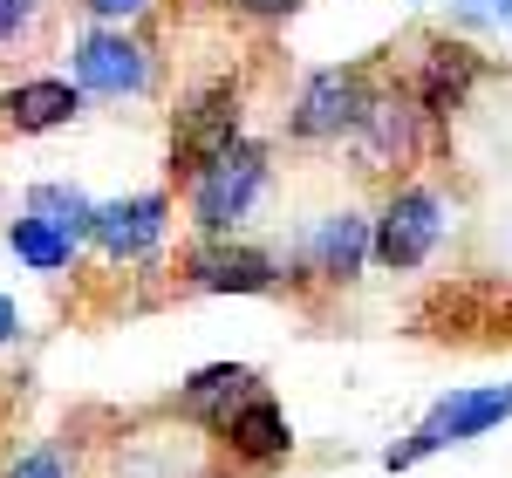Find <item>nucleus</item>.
<instances>
[{
    "label": "nucleus",
    "instance_id": "7ed1b4c3",
    "mask_svg": "<svg viewBox=\"0 0 512 478\" xmlns=\"http://www.w3.org/2000/svg\"><path fill=\"white\" fill-rule=\"evenodd\" d=\"M444 226H451V205H444L437 185H424V178H390V192H383L376 219H369V260L390 267V274H417L437 253Z\"/></svg>",
    "mask_w": 512,
    "mask_h": 478
},
{
    "label": "nucleus",
    "instance_id": "ddd939ff",
    "mask_svg": "<svg viewBox=\"0 0 512 478\" xmlns=\"http://www.w3.org/2000/svg\"><path fill=\"white\" fill-rule=\"evenodd\" d=\"M82 117V89L69 76H21L0 89V137H55Z\"/></svg>",
    "mask_w": 512,
    "mask_h": 478
},
{
    "label": "nucleus",
    "instance_id": "4468645a",
    "mask_svg": "<svg viewBox=\"0 0 512 478\" xmlns=\"http://www.w3.org/2000/svg\"><path fill=\"white\" fill-rule=\"evenodd\" d=\"M246 390H260V376H253L246 362H212V369H198V376H185V383H178L171 410H178L185 424H198V431H212V424H219V417H226Z\"/></svg>",
    "mask_w": 512,
    "mask_h": 478
},
{
    "label": "nucleus",
    "instance_id": "4be33fe9",
    "mask_svg": "<svg viewBox=\"0 0 512 478\" xmlns=\"http://www.w3.org/2000/svg\"><path fill=\"white\" fill-rule=\"evenodd\" d=\"M21 335H28V321H21V308H14V301L0 294V349H14Z\"/></svg>",
    "mask_w": 512,
    "mask_h": 478
},
{
    "label": "nucleus",
    "instance_id": "423d86ee",
    "mask_svg": "<svg viewBox=\"0 0 512 478\" xmlns=\"http://www.w3.org/2000/svg\"><path fill=\"white\" fill-rule=\"evenodd\" d=\"M383 76V62H328L294 89V110H287V137L294 144H349L362 110H369V89Z\"/></svg>",
    "mask_w": 512,
    "mask_h": 478
},
{
    "label": "nucleus",
    "instance_id": "20e7f679",
    "mask_svg": "<svg viewBox=\"0 0 512 478\" xmlns=\"http://www.w3.org/2000/svg\"><path fill=\"white\" fill-rule=\"evenodd\" d=\"M69 82L103 103H144V96H158V48L137 28H89L82 21V35L69 41Z\"/></svg>",
    "mask_w": 512,
    "mask_h": 478
},
{
    "label": "nucleus",
    "instance_id": "412c9836",
    "mask_svg": "<svg viewBox=\"0 0 512 478\" xmlns=\"http://www.w3.org/2000/svg\"><path fill=\"white\" fill-rule=\"evenodd\" d=\"M451 14L478 28V21H512V0H451Z\"/></svg>",
    "mask_w": 512,
    "mask_h": 478
},
{
    "label": "nucleus",
    "instance_id": "6ab92c4d",
    "mask_svg": "<svg viewBox=\"0 0 512 478\" xmlns=\"http://www.w3.org/2000/svg\"><path fill=\"white\" fill-rule=\"evenodd\" d=\"M41 28V0H0V55L28 48Z\"/></svg>",
    "mask_w": 512,
    "mask_h": 478
},
{
    "label": "nucleus",
    "instance_id": "aec40b11",
    "mask_svg": "<svg viewBox=\"0 0 512 478\" xmlns=\"http://www.w3.org/2000/svg\"><path fill=\"white\" fill-rule=\"evenodd\" d=\"M0 478H76V465H69L62 444H35V451H21Z\"/></svg>",
    "mask_w": 512,
    "mask_h": 478
},
{
    "label": "nucleus",
    "instance_id": "f257e3e1",
    "mask_svg": "<svg viewBox=\"0 0 512 478\" xmlns=\"http://www.w3.org/2000/svg\"><path fill=\"white\" fill-rule=\"evenodd\" d=\"M267 185H274V158H267V144L239 137L233 151H219L198 178L178 185V199H185V219H192L198 239H233L239 226L260 212Z\"/></svg>",
    "mask_w": 512,
    "mask_h": 478
},
{
    "label": "nucleus",
    "instance_id": "9d476101",
    "mask_svg": "<svg viewBox=\"0 0 512 478\" xmlns=\"http://www.w3.org/2000/svg\"><path fill=\"white\" fill-rule=\"evenodd\" d=\"M178 287H192V294H274L287 287L280 280V260L267 246H246V239H198L178 253Z\"/></svg>",
    "mask_w": 512,
    "mask_h": 478
},
{
    "label": "nucleus",
    "instance_id": "39448f33",
    "mask_svg": "<svg viewBox=\"0 0 512 478\" xmlns=\"http://www.w3.org/2000/svg\"><path fill=\"white\" fill-rule=\"evenodd\" d=\"M239 137H246V89L233 76H212L198 89H185V103L171 110V164H164L171 185L198 178L219 151H233Z\"/></svg>",
    "mask_w": 512,
    "mask_h": 478
},
{
    "label": "nucleus",
    "instance_id": "2eb2a0df",
    "mask_svg": "<svg viewBox=\"0 0 512 478\" xmlns=\"http://www.w3.org/2000/svg\"><path fill=\"white\" fill-rule=\"evenodd\" d=\"M7 253H14L21 267H35V274H76V239L55 233V226L35 219V212L7 219Z\"/></svg>",
    "mask_w": 512,
    "mask_h": 478
},
{
    "label": "nucleus",
    "instance_id": "9b49d317",
    "mask_svg": "<svg viewBox=\"0 0 512 478\" xmlns=\"http://www.w3.org/2000/svg\"><path fill=\"white\" fill-rule=\"evenodd\" d=\"M212 444L226 451V465H239V472H274V465L294 458V424H287V410L274 403V390L260 383V390H246L212 424Z\"/></svg>",
    "mask_w": 512,
    "mask_h": 478
},
{
    "label": "nucleus",
    "instance_id": "0eeeda50",
    "mask_svg": "<svg viewBox=\"0 0 512 478\" xmlns=\"http://www.w3.org/2000/svg\"><path fill=\"white\" fill-rule=\"evenodd\" d=\"M485 48H472L465 35H431L417 48V62H410V76H396L410 89V103L437 123V130H451V117L465 110L478 96V82H485Z\"/></svg>",
    "mask_w": 512,
    "mask_h": 478
},
{
    "label": "nucleus",
    "instance_id": "b1692460",
    "mask_svg": "<svg viewBox=\"0 0 512 478\" xmlns=\"http://www.w3.org/2000/svg\"><path fill=\"white\" fill-rule=\"evenodd\" d=\"M212 478H219V472H212Z\"/></svg>",
    "mask_w": 512,
    "mask_h": 478
},
{
    "label": "nucleus",
    "instance_id": "a211bd4d",
    "mask_svg": "<svg viewBox=\"0 0 512 478\" xmlns=\"http://www.w3.org/2000/svg\"><path fill=\"white\" fill-rule=\"evenodd\" d=\"M219 14H233V21H246V28H280V21H294L308 0H212Z\"/></svg>",
    "mask_w": 512,
    "mask_h": 478
},
{
    "label": "nucleus",
    "instance_id": "5701e85b",
    "mask_svg": "<svg viewBox=\"0 0 512 478\" xmlns=\"http://www.w3.org/2000/svg\"><path fill=\"white\" fill-rule=\"evenodd\" d=\"M506 315H512V308H506ZM506 335H512V328H506Z\"/></svg>",
    "mask_w": 512,
    "mask_h": 478
},
{
    "label": "nucleus",
    "instance_id": "1a4fd4ad",
    "mask_svg": "<svg viewBox=\"0 0 512 478\" xmlns=\"http://www.w3.org/2000/svg\"><path fill=\"white\" fill-rule=\"evenodd\" d=\"M171 192H130V199H110L89 212V239L110 267H151L164 253V233H171Z\"/></svg>",
    "mask_w": 512,
    "mask_h": 478
},
{
    "label": "nucleus",
    "instance_id": "6e6552de",
    "mask_svg": "<svg viewBox=\"0 0 512 478\" xmlns=\"http://www.w3.org/2000/svg\"><path fill=\"white\" fill-rule=\"evenodd\" d=\"M506 417H512V383H499V390H451V397L437 403L410 438L383 451V465H390V472H410V465H424L431 451L465 444V438H485V431L506 424Z\"/></svg>",
    "mask_w": 512,
    "mask_h": 478
},
{
    "label": "nucleus",
    "instance_id": "f03ea898",
    "mask_svg": "<svg viewBox=\"0 0 512 478\" xmlns=\"http://www.w3.org/2000/svg\"><path fill=\"white\" fill-rule=\"evenodd\" d=\"M349 144H355V158H362V171H383V178H417V164L444 144V130H437V123L410 103V89H403V82L376 76L369 110H362V123H355Z\"/></svg>",
    "mask_w": 512,
    "mask_h": 478
},
{
    "label": "nucleus",
    "instance_id": "f3484780",
    "mask_svg": "<svg viewBox=\"0 0 512 478\" xmlns=\"http://www.w3.org/2000/svg\"><path fill=\"white\" fill-rule=\"evenodd\" d=\"M89 28H137V21H151L164 0H69Z\"/></svg>",
    "mask_w": 512,
    "mask_h": 478
},
{
    "label": "nucleus",
    "instance_id": "f8f14e48",
    "mask_svg": "<svg viewBox=\"0 0 512 478\" xmlns=\"http://www.w3.org/2000/svg\"><path fill=\"white\" fill-rule=\"evenodd\" d=\"M369 267V212H321L294 267L280 260V280H315V287H355Z\"/></svg>",
    "mask_w": 512,
    "mask_h": 478
},
{
    "label": "nucleus",
    "instance_id": "dca6fc26",
    "mask_svg": "<svg viewBox=\"0 0 512 478\" xmlns=\"http://www.w3.org/2000/svg\"><path fill=\"white\" fill-rule=\"evenodd\" d=\"M21 212H35V219H48L55 233H69L82 246L89 239V212H96V199L82 192V185H62V178H41V185H28V205Z\"/></svg>",
    "mask_w": 512,
    "mask_h": 478
}]
</instances>
